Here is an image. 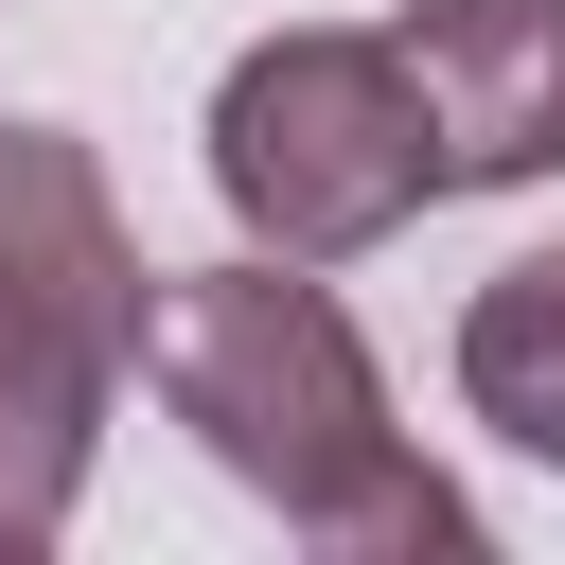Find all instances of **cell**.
I'll return each mask as SVG.
<instances>
[{"mask_svg":"<svg viewBox=\"0 0 565 565\" xmlns=\"http://www.w3.org/2000/svg\"><path fill=\"white\" fill-rule=\"evenodd\" d=\"M459 406H477L512 459L565 477V247H530V265H494V282L459 300Z\"/></svg>","mask_w":565,"mask_h":565,"instance_id":"obj_6","label":"cell"},{"mask_svg":"<svg viewBox=\"0 0 565 565\" xmlns=\"http://www.w3.org/2000/svg\"><path fill=\"white\" fill-rule=\"evenodd\" d=\"M0 300H35V318H71L88 353L141 371L159 265H141V230H124V194L71 124H0Z\"/></svg>","mask_w":565,"mask_h":565,"instance_id":"obj_4","label":"cell"},{"mask_svg":"<svg viewBox=\"0 0 565 565\" xmlns=\"http://www.w3.org/2000/svg\"><path fill=\"white\" fill-rule=\"evenodd\" d=\"M141 371H159V406L212 441V477H247L300 547H335V565L477 547V512L406 459L371 335H353L335 282H300L282 247H247V265H177L159 318H141Z\"/></svg>","mask_w":565,"mask_h":565,"instance_id":"obj_1","label":"cell"},{"mask_svg":"<svg viewBox=\"0 0 565 565\" xmlns=\"http://www.w3.org/2000/svg\"><path fill=\"white\" fill-rule=\"evenodd\" d=\"M388 53H406V88H424L441 194L565 177V0H406Z\"/></svg>","mask_w":565,"mask_h":565,"instance_id":"obj_3","label":"cell"},{"mask_svg":"<svg viewBox=\"0 0 565 565\" xmlns=\"http://www.w3.org/2000/svg\"><path fill=\"white\" fill-rule=\"evenodd\" d=\"M106 388H124V353H88L71 318L0 300V565L71 530V494H88V441H106Z\"/></svg>","mask_w":565,"mask_h":565,"instance_id":"obj_5","label":"cell"},{"mask_svg":"<svg viewBox=\"0 0 565 565\" xmlns=\"http://www.w3.org/2000/svg\"><path fill=\"white\" fill-rule=\"evenodd\" d=\"M212 194L247 247L282 265H353L388 247L424 194H441V141H424V88L388 35H247L230 88H212Z\"/></svg>","mask_w":565,"mask_h":565,"instance_id":"obj_2","label":"cell"}]
</instances>
